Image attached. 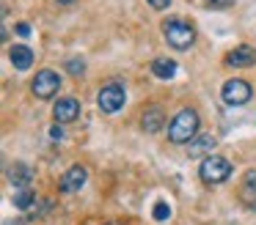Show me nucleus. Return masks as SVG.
<instances>
[{
    "label": "nucleus",
    "instance_id": "6e6552de",
    "mask_svg": "<svg viewBox=\"0 0 256 225\" xmlns=\"http://www.w3.org/2000/svg\"><path fill=\"white\" fill-rule=\"evenodd\" d=\"M254 63H256V49L250 44H240L226 55V66H234V69H248Z\"/></svg>",
    "mask_w": 256,
    "mask_h": 225
},
{
    "label": "nucleus",
    "instance_id": "39448f33",
    "mask_svg": "<svg viewBox=\"0 0 256 225\" xmlns=\"http://www.w3.org/2000/svg\"><path fill=\"white\" fill-rule=\"evenodd\" d=\"M124 102H127V93H124L122 82H108L96 96V104H100L102 113H118L124 107Z\"/></svg>",
    "mask_w": 256,
    "mask_h": 225
},
{
    "label": "nucleus",
    "instance_id": "dca6fc26",
    "mask_svg": "<svg viewBox=\"0 0 256 225\" xmlns=\"http://www.w3.org/2000/svg\"><path fill=\"white\" fill-rule=\"evenodd\" d=\"M30 203H34V192H30V187H20V190H14V206H17L20 212L30 209Z\"/></svg>",
    "mask_w": 256,
    "mask_h": 225
},
{
    "label": "nucleus",
    "instance_id": "9b49d317",
    "mask_svg": "<svg viewBox=\"0 0 256 225\" xmlns=\"http://www.w3.org/2000/svg\"><path fill=\"white\" fill-rule=\"evenodd\" d=\"M237 195H240V201H242L250 212H256V170H248V173L242 176Z\"/></svg>",
    "mask_w": 256,
    "mask_h": 225
},
{
    "label": "nucleus",
    "instance_id": "f8f14e48",
    "mask_svg": "<svg viewBox=\"0 0 256 225\" xmlns=\"http://www.w3.org/2000/svg\"><path fill=\"white\" fill-rule=\"evenodd\" d=\"M8 60H12L14 69L25 71L34 66V49L25 47V44H14V47H8Z\"/></svg>",
    "mask_w": 256,
    "mask_h": 225
},
{
    "label": "nucleus",
    "instance_id": "6ab92c4d",
    "mask_svg": "<svg viewBox=\"0 0 256 225\" xmlns=\"http://www.w3.org/2000/svg\"><path fill=\"white\" fill-rule=\"evenodd\" d=\"M146 3L152 5V8H157V11H162V8H168L171 5V0H146Z\"/></svg>",
    "mask_w": 256,
    "mask_h": 225
},
{
    "label": "nucleus",
    "instance_id": "412c9836",
    "mask_svg": "<svg viewBox=\"0 0 256 225\" xmlns=\"http://www.w3.org/2000/svg\"><path fill=\"white\" fill-rule=\"evenodd\" d=\"M50 137H52V140H61V137H64V129H61V126H52V129H50Z\"/></svg>",
    "mask_w": 256,
    "mask_h": 225
},
{
    "label": "nucleus",
    "instance_id": "f257e3e1",
    "mask_svg": "<svg viewBox=\"0 0 256 225\" xmlns=\"http://www.w3.org/2000/svg\"><path fill=\"white\" fill-rule=\"evenodd\" d=\"M198 124H201V118L196 110H190V107L179 110L168 121V140L171 143H190L196 137V132H198Z\"/></svg>",
    "mask_w": 256,
    "mask_h": 225
},
{
    "label": "nucleus",
    "instance_id": "4be33fe9",
    "mask_svg": "<svg viewBox=\"0 0 256 225\" xmlns=\"http://www.w3.org/2000/svg\"><path fill=\"white\" fill-rule=\"evenodd\" d=\"M17 33H20V36H28V33H30V25H25V22H20V25H17Z\"/></svg>",
    "mask_w": 256,
    "mask_h": 225
},
{
    "label": "nucleus",
    "instance_id": "b1692460",
    "mask_svg": "<svg viewBox=\"0 0 256 225\" xmlns=\"http://www.w3.org/2000/svg\"><path fill=\"white\" fill-rule=\"evenodd\" d=\"M58 3H64V5H66V3H74V0H58Z\"/></svg>",
    "mask_w": 256,
    "mask_h": 225
},
{
    "label": "nucleus",
    "instance_id": "0eeeda50",
    "mask_svg": "<svg viewBox=\"0 0 256 225\" xmlns=\"http://www.w3.org/2000/svg\"><path fill=\"white\" fill-rule=\"evenodd\" d=\"M52 115H56L58 124H72L74 118L80 115V102L74 96H64L52 104Z\"/></svg>",
    "mask_w": 256,
    "mask_h": 225
},
{
    "label": "nucleus",
    "instance_id": "7ed1b4c3",
    "mask_svg": "<svg viewBox=\"0 0 256 225\" xmlns=\"http://www.w3.org/2000/svg\"><path fill=\"white\" fill-rule=\"evenodd\" d=\"M162 36L174 49H188L196 41V30L182 19H166L162 22Z\"/></svg>",
    "mask_w": 256,
    "mask_h": 225
},
{
    "label": "nucleus",
    "instance_id": "5701e85b",
    "mask_svg": "<svg viewBox=\"0 0 256 225\" xmlns=\"http://www.w3.org/2000/svg\"><path fill=\"white\" fill-rule=\"evenodd\" d=\"M105 225H122V223H116V220H110V223H105Z\"/></svg>",
    "mask_w": 256,
    "mask_h": 225
},
{
    "label": "nucleus",
    "instance_id": "f3484780",
    "mask_svg": "<svg viewBox=\"0 0 256 225\" xmlns=\"http://www.w3.org/2000/svg\"><path fill=\"white\" fill-rule=\"evenodd\" d=\"M171 217V206L166 201H157L154 203V220H168Z\"/></svg>",
    "mask_w": 256,
    "mask_h": 225
},
{
    "label": "nucleus",
    "instance_id": "423d86ee",
    "mask_svg": "<svg viewBox=\"0 0 256 225\" xmlns=\"http://www.w3.org/2000/svg\"><path fill=\"white\" fill-rule=\"evenodd\" d=\"M220 96H223V102H226L228 107H242V104L250 102V85L245 80H237V77H234V80L223 82Z\"/></svg>",
    "mask_w": 256,
    "mask_h": 225
},
{
    "label": "nucleus",
    "instance_id": "9d476101",
    "mask_svg": "<svg viewBox=\"0 0 256 225\" xmlns=\"http://www.w3.org/2000/svg\"><path fill=\"white\" fill-rule=\"evenodd\" d=\"M162 124H168V121H166V113H162V107L152 104V107L144 110V115H140V129H144V132L154 135V132L162 129Z\"/></svg>",
    "mask_w": 256,
    "mask_h": 225
},
{
    "label": "nucleus",
    "instance_id": "20e7f679",
    "mask_svg": "<svg viewBox=\"0 0 256 225\" xmlns=\"http://www.w3.org/2000/svg\"><path fill=\"white\" fill-rule=\"evenodd\" d=\"M58 88H61V77H58V71H52V69L36 71L34 82H30V91H34V96H39V99H52L58 93Z\"/></svg>",
    "mask_w": 256,
    "mask_h": 225
},
{
    "label": "nucleus",
    "instance_id": "aec40b11",
    "mask_svg": "<svg viewBox=\"0 0 256 225\" xmlns=\"http://www.w3.org/2000/svg\"><path fill=\"white\" fill-rule=\"evenodd\" d=\"M234 0H206V5H215V8H223V5H232Z\"/></svg>",
    "mask_w": 256,
    "mask_h": 225
},
{
    "label": "nucleus",
    "instance_id": "2eb2a0df",
    "mask_svg": "<svg viewBox=\"0 0 256 225\" xmlns=\"http://www.w3.org/2000/svg\"><path fill=\"white\" fill-rule=\"evenodd\" d=\"M152 74H154L157 80H171V77L176 74V60H171V58H154V60H152Z\"/></svg>",
    "mask_w": 256,
    "mask_h": 225
},
{
    "label": "nucleus",
    "instance_id": "f03ea898",
    "mask_svg": "<svg viewBox=\"0 0 256 225\" xmlns=\"http://www.w3.org/2000/svg\"><path fill=\"white\" fill-rule=\"evenodd\" d=\"M198 176L204 184H223V181L232 176V162H228L226 157H218V154H212V157H206L204 162H201L198 168Z\"/></svg>",
    "mask_w": 256,
    "mask_h": 225
},
{
    "label": "nucleus",
    "instance_id": "1a4fd4ad",
    "mask_svg": "<svg viewBox=\"0 0 256 225\" xmlns=\"http://www.w3.org/2000/svg\"><path fill=\"white\" fill-rule=\"evenodd\" d=\"M86 179H88V170H86L83 165H72V168L61 176V192H78L80 187L86 184Z\"/></svg>",
    "mask_w": 256,
    "mask_h": 225
},
{
    "label": "nucleus",
    "instance_id": "a211bd4d",
    "mask_svg": "<svg viewBox=\"0 0 256 225\" xmlns=\"http://www.w3.org/2000/svg\"><path fill=\"white\" fill-rule=\"evenodd\" d=\"M66 69L72 71V74H83L86 63H83V60H80V58H72V60H69V63H66Z\"/></svg>",
    "mask_w": 256,
    "mask_h": 225
},
{
    "label": "nucleus",
    "instance_id": "4468645a",
    "mask_svg": "<svg viewBox=\"0 0 256 225\" xmlns=\"http://www.w3.org/2000/svg\"><path fill=\"white\" fill-rule=\"evenodd\" d=\"M8 179H12V184L20 190V187H28V184H30V179H34V170H30L25 162H14L12 168H8Z\"/></svg>",
    "mask_w": 256,
    "mask_h": 225
},
{
    "label": "nucleus",
    "instance_id": "ddd939ff",
    "mask_svg": "<svg viewBox=\"0 0 256 225\" xmlns=\"http://www.w3.org/2000/svg\"><path fill=\"white\" fill-rule=\"evenodd\" d=\"M215 146H218V140L212 135H196L193 140H190V146H188V154L190 157H212V151H215Z\"/></svg>",
    "mask_w": 256,
    "mask_h": 225
}]
</instances>
